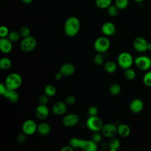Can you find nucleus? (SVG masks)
<instances>
[{
	"label": "nucleus",
	"instance_id": "nucleus-1",
	"mask_svg": "<svg viewBox=\"0 0 151 151\" xmlns=\"http://www.w3.org/2000/svg\"><path fill=\"white\" fill-rule=\"evenodd\" d=\"M80 29V21L76 17L71 16L68 17L64 25V31L68 37H73L76 36Z\"/></svg>",
	"mask_w": 151,
	"mask_h": 151
},
{
	"label": "nucleus",
	"instance_id": "nucleus-2",
	"mask_svg": "<svg viewBox=\"0 0 151 151\" xmlns=\"http://www.w3.org/2000/svg\"><path fill=\"white\" fill-rule=\"evenodd\" d=\"M22 77L21 76L15 73L9 74L5 80V84L8 89L17 90L22 84Z\"/></svg>",
	"mask_w": 151,
	"mask_h": 151
},
{
	"label": "nucleus",
	"instance_id": "nucleus-3",
	"mask_svg": "<svg viewBox=\"0 0 151 151\" xmlns=\"http://www.w3.org/2000/svg\"><path fill=\"white\" fill-rule=\"evenodd\" d=\"M134 62L132 55L127 52H121L117 57V63L123 69L130 68Z\"/></svg>",
	"mask_w": 151,
	"mask_h": 151
},
{
	"label": "nucleus",
	"instance_id": "nucleus-4",
	"mask_svg": "<svg viewBox=\"0 0 151 151\" xmlns=\"http://www.w3.org/2000/svg\"><path fill=\"white\" fill-rule=\"evenodd\" d=\"M110 45L109 38L106 37H100L97 38L94 43V48L99 53H104L106 52Z\"/></svg>",
	"mask_w": 151,
	"mask_h": 151
},
{
	"label": "nucleus",
	"instance_id": "nucleus-5",
	"mask_svg": "<svg viewBox=\"0 0 151 151\" xmlns=\"http://www.w3.org/2000/svg\"><path fill=\"white\" fill-rule=\"evenodd\" d=\"M37 46L35 38L31 35L25 37L20 43V48L24 52H29L33 51Z\"/></svg>",
	"mask_w": 151,
	"mask_h": 151
},
{
	"label": "nucleus",
	"instance_id": "nucleus-6",
	"mask_svg": "<svg viewBox=\"0 0 151 151\" xmlns=\"http://www.w3.org/2000/svg\"><path fill=\"white\" fill-rule=\"evenodd\" d=\"M86 124L87 127L92 132L101 130L103 126L101 119L97 116H89V117L86 120Z\"/></svg>",
	"mask_w": 151,
	"mask_h": 151
},
{
	"label": "nucleus",
	"instance_id": "nucleus-7",
	"mask_svg": "<svg viewBox=\"0 0 151 151\" xmlns=\"http://www.w3.org/2000/svg\"><path fill=\"white\" fill-rule=\"evenodd\" d=\"M136 66L140 70L145 71L151 67V59L146 55L137 57L134 60Z\"/></svg>",
	"mask_w": 151,
	"mask_h": 151
},
{
	"label": "nucleus",
	"instance_id": "nucleus-8",
	"mask_svg": "<svg viewBox=\"0 0 151 151\" xmlns=\"http://www.w3.org/2000/svg\"><path fill=\"white\" fill-rule=\"evenodd\" d=\"M103 136L107 138L113 137L117 133V127L111 123L103 124L101 130Z\"/></svg>",
	"mask_w": 151,
	"mask_h": 151
},
{
	"label": "nucleus",
	"instance_id": "nucleus-9",
	"mask_svg": "<svg viewBox=\"0 0 151 151\" xmlns=\"http://www.w3.org/2000/svg\"><path fill=\"white\" fill-rule=\"evenodd\" d=\"M22 130L27 135H32L37 131V125L35 121L28 119L25 121L22 124Z\"/></svg>",
	"mask_w": 151,
	"mask_h": 151
},
{
	"label": "nucleus",
	"instance_id": "nucleus-10",
	"mask_svg": "<svg viewBox=\"0 0 151 151\" xmlns=\"http://www.w3.org/2000/svg\"><path fill=\"white\" fill-rule=\"evenodd\" d=\"M79 122V117L75 113H70L65 115L63 120V125L67 127H71L78 124Z\"/></svg>",
	"mask_w": 151,
	"mask_h": 151
},
{
	"label": "nucleus",
	"instance_id": "nucleus-11",
	"mask_svg": "<svg viewBox=\"0 0 151 151\" xmlns=\"http://www.w3.org/2000/svg\"><path fill=\"white\" fill-rule=\"evenodd\" d=\"M147 41L145 38L142 37H136L133 42L134 48L138 52H143L147 50Z\"/></svg>",
	"mask_w": 151,
	"mask_h": 151
},
{
	"label": "nucleus",
	"instance_id": "nucleus-12",
	"mask_svg": "<svg viewBox=\"0 0 151 151\" xmlns=\"http://www.w3.org/2000/svg\"><path fill=\"white\" fill-rule=\"evenodd\" d=\"M49 115V109L47 105L39 104L35 109V116L40 120H44Z\"/></svg>",
	"mask_w": 151,
	"mask_h": 151
},
{
	"label": "nucleus",
	"instance_id": "nucleus-13",
	"mask_svg": "<svg viewBox=\"0 0 151 151\" xmlns=\"http://www.w3.org/2000/svg\"><path fill=\"white\" fill-rule=\"evenodd\" d=\"M67 111V104L63 101L55 102L52 106L53 114L57 116L64 114Z\"/></svg>",
	"mask_w": 151,
	"mask_h": 151
},
{
	"label": "nucleus",
	"instance_id": "nucleus-14",
	"mask_svg": "<svg viewBox=\"0 0 151 151\" xmlns=\"http://www.w3.org/2000/svg\"><path fill=\"white\" fill-rule=\"evenodd\" d=\"M0 50L4 54H8L12 50V42L8 38H1L0 40Z\"/></svg>",
	"mask_w": 151,
	"mask_h": 151
},
{
	"label": "nucleus",
	"instance_id": "nucleus-15",
	"mask_svg": "<svg viewBox=\"0 0 151 151\" xmlns=\"http://www.w3.org/2000/svg\"><path fill=\"white\" fill-rule=\"evenodd\" d=\"M75 71V66L70 63H64L60 68V72H61L64 76L67 77L73 75Z\"/></svg>",
	"mask_w": 151,
	"mask_h": 151
},
{
	"label": "nucleus",
	"instance_id": "nucleus-16",
	"mask_svg": "<svg viewBox=\"0 0 151 151\" xmlns=\"http://www.w3.org/2000/svg\"><path fill=\"white\" fill-rule=\"evenodd\" d=\"M129 108L133 113H140L143 108V103L139 99H133L130 103Z\"/></svg>",
	"mask_w": 151,
	"mask_h": 151
},
{
	"label": "nucleus",
	"instance_id": "nucleus-17",
	"mask_svg": "<svg viewBox=\"0 0 151 151\" xmlns=\"http://www.w3.org/2000/svg\"><path fill=\"white\" fill-rule=\"evenodd\" d=\"M101 31L104 35L106 36H110L114 34L116 31V27L113 23L107 22L102 25Z\"/></svg>",
	"mask_w": 151,
	"mask_h": 151
},
{
	"label": "nucleus",
	"instance_id": "nucleus-18",
	"mask_svg": "<svg viewBox=\"0 0 151 151\" xmlns=\"http://www.w3.org/2000/svg\"><path fill=\"white\" fill-rule=\"evenodd\" d=\"M3 96L12 103H16L19 101V96L15 90L7 89L6 91Z\"/></svg>",
	"mask_w": 151,
	"mask_h": 151
},
{
	"label": "nucleus",
	"instance_id": "nucleus-19",
	"mask_svg": "<svg viewBox=\"0 0 151 151\" xmlns=\"http://www.w3.org/2000/svg\"><path fill=\"white\" fill-rule=\"evenodd\" d=\"M117 133L123 137H127L130 133V128L126 124H120L117 126Z\"/></svg>",
	"mask_w": 151,
	"mask_h": 151
},
{
	"label": "nucleus",
	"instance_id": "nucleus-20",
	"mask_svg": "<svg viewBox=\"0 0 151 151\" xmlns=\"http://www.w3.org/2000/svg\"><path fill=\"white\" fill-rule=\"evenodd\" d=\"M51 127L50 126L45 122H42L40 123L37 126V132L41 135H47L51 132Z\"/></svg>",
	"mask_w": 151,
	"mask_h": 151
},
{
	"label": "nucleus",
	"instance_id": "nucleus-21",
	"mask_svg": "<svg viewBox=\"0 0 151 151\" xmlns=\"http://www.w3.org/2000/svg\"><path fill=\"white\" fill-rule=\"evenodd\" d=\"M97 144L93 140H84L82 149L85 151H96L97 150Z\"/></svg>",
	"mask_w": 151,
	"mask_h": 151
},
{
	"label": "nucleus",
	"instance_id": "nucleus-22",
	"mask_svg": "<svg viewBox=\"0 0 151 151\" xmlns=\"http://www.w3.org/2000/svg\"><path fill=\"white\" fill-rule=\"evenodd\" d=\"M84 139H78L77 137H73L70 139L68 144L74 149L77 148L82 149L84 144Z\"/></svg>",
	"mask_w": 151,
	"mask_h": 151
},
{
	"label": "nucleus",
	"instance_id": "nucleus-23",
	"mask_svg": "<svg viewBox=\"0 0 151 151\" xmlns=\"http://www.w3.org/2000/svg\"><path fill=\"white\" fill-rule=\"evenodd\" d=\"M12 65L11 60L7 57H2L0 59V68L3 70H7Z\"/></svg>",
	"mask_w": 151,
	"mask_h": 151
},
{
	"label": "nucleus",
	"instance_id": "nucleus-24",
	"mask_svg": "<svg viewBox=\"0 0 151 151\" xmlns=\"http://www.w3.org/2000/svg\"><path fill=\"white\" fill-rule=\"evenodd\" d=\"M104 68L107 73H113L117 70V65L113 61H107L104 63Z\"/></svg>",
	"mask_w": 151,
	"mask_h": 151
},
{
	"label": "nucleus",
	"instance_id": "nucleus-25",
	"mask_svg": "<svg viewBox=\"0 0 151 151\" xmlns=\"http://www.w3.org/2000/svg\"><path fill=\"white\" fill-rule=\"evenodd\" d=\"M120 145V143L119 139L113 137H111V139L110 140L108 144V146L110 151H116L119 148Z\"/></svg>",
	"mask_w": 151,
	"mask_h": 151
},
{
	"label": "nucleus",
	"instance_id": "nucleus-26",
	"mask_svg": "<svg viewBox=\"0 0 151 151\" xmlns=\"http://www.w3.org/2000/svg\"><path fill=\"white\" fill-rule=\"evenodd\" d=\"M109 93L111 95L113 96H116L119 94L121 91V87L120 85L117 83H113L110 85L109 89Z\"/></svg>",
	"mask_w": 151,
	"mask_h": 151
},
{
	"label": "nucleus",
	"instance_id": "nucleus-27",
	"mask_svg": "<svg viewBox=\"0 0 151 151\" xmlns=\"http://www.w3.org/2000/svg\"><path fill=\"white\" fill-rule=\"evenodd\" d=\"M57 92L56 87L52 84H48L44 88V94L48 97L54 96Z\"/></svg>",
	"mask_w": 151,
	"mask_h": 151
},
{
	"label": "nucleus",
	"instance_id": "nucleus-28",
	"mask_svg": "<svg viewBox=\"0 0 151 151\" xmlns=\"http://www.w3.org/2000/svg\"><path fill=\"white\" fill-rule=\"evenodd\" d=\"M96 6L100 9L107 8L111 3V0H95Z\"/></svg>",
	"mask_w": 151,
	"mask_h": 151
},
{
	"label": "nucleus",
	"instance_id": "nucleus-29",
	"mask_svg": "<svg viewBox=\"0 0 151 151\" xmlns=\"http://www.w3.org/2000/svg\"><path fill=\"white\" fill-rule=\"evenodd\" d=\"M124 76L127 80H132L136 77V72L134 71V70L130 68H129L125 70L124 72Z\"/></svg>",
	"mask_w": 151,
	"mask_h": 151
},
{
	"label": "nucleus",
	"instance_id": "nucleus-30",
	"mask_svg": "<svg viewBox=\"0 0 151 151\" xmlns=\"http://www.w3.org/2000/svg\"><path fill=\"white\" fill-rule=\"evenodd\" d=\"M20 34L19 32L17 31H11L9 32L8 35V38L11 41V42H17L19 40L20 38Z\"/></svg>",
	"mask_w": 151,
	"mask_h": 151
},
{
	"label": "nucleus",
	"instance_id": "nucleus-31",
	"mask_svg": "<svg viewBox=\"0 0 151 151\" xmlns=\"http://www.w3.org/2000/svg\"><path fill=\"white\" fill-rule=\"evenodd\" d=\"M129 4V0H116L115 5L119 9H124L127 8Z\"/></svg>",
	"mask_w": 151,
	"mask_h": 151
},
{
	"label": "nucleus",
	"instance_id": "nucleus-32",
	"mask_svg": "<svg viewBox=\"0 0 151 151\" xmlns=\"http://www.w3.org/2000/svg\"><path fill=\"white\" fill-rule=\"evenodd\" d=\"M107 9V12L110 16L114 17L118 15L119 9L116 5H110Z\"/></svg>",
	"mask_w": 151,
	"mask_h": 151
},
{
	"label": "nucleus",
	"instance_id": "nucleus-33",
	"mask_svg": "<svg viewBox=\"0 0 151 151\" xmlns=\"http://www.w3.org/2000/svg\"><path fill=\"white\" fill-rule=\"evenodd\" d=\"M104 56L103 53H97L94 57V62L97 65H101L104 63Z\"/></svg>",
	"mask_w": 151,
	"mask_h": 151
},
{
	"label": "nucleus",
	"instance_id": "nucleus-34",
	"mask_svg": "<svg viewBox=\"0 0 151 151\" xmlns=\"http://www.w3.org/2000/svg\"><path fill=\"white\" fill-rule=\"evenodd\" d=\"M30 32H31L30 29L27 26L21 27L19 30V33L20 35L23 38H25L30 35Z\"/></svg>",
	"mask_w": 151,
	"mask_h": 151
},
{
	"label": "nucleus",
	"instance_id": "nucleus-35",
	"mask_svg": "<svg viewBox=\"0 0 151 151\" xmlns=\"http://www.w3.org/2000/svg\"><path fill=\"white\" fill-rule=\"evenodd\" d=\"M99 131L97 132H93L91 134V140H93L96 143H98L102 140V133L99 132Z\"/></svg>",
	"mask_w": 151,
	"mask_h": 151
},
{
	"label": "nucleus",
	"instance_id": "nucleus-36",
	"mask_svg": "<svg viewBox=\"0 0 151 151\" xmlns=\"http://www.w3.org/2000/svg\"><path fill=\"white\" fill-rule=\"evenodd\" d=\"M144 84L147 87H151V71L147 72L143 78Z\"/></svg>",
	"mask_w": 151,
	"mask_h": 151
},
{
	"label": "nucleus",
	"instance_id": "nucleus-37",
	"mask_svg": "<svg viewBox=\"0 0 151 151\" xmlns=\"http://www.w3.org/2000/svg\"><path fill=\"white\" fill-rule=\"evenodd\" d=\"M76 101V97L73 95H69L66 97V98L65 99L64 102L67 104V105L71 106V105L74 104Z\"/></svg>",
	"mask_w": 151,
	"mask_h": 151
},
{
	"label": "nucleus",
	"instance_id": "nucleus-38",
	"mask_svg": "<svg viewBox=\"0 0 151 151\" xmlns=\"http://www.w3.org/2000/svg\"><path fill=\"white\" fill-rule=\"evenodd\" d=\"M87 113L89 116H96L98 114V109L96 106H90L88 109Z\"/></svg>",
	"mask_w": 151,
	"mask_h": 151
},
{
	"label": "nucleus",
	"instance_id": "nucleus-39",
	"mask_svg": "<svg viewBox=\"0 0 151 151\" xmlns=\"http://www.w3.org/2000/svg\"><path fill=\"white\" fill-rule=\"evenodd\" d=\"M8 28L5 26H1L0 28V37L1 38H5L6 36H8Z\"/></svg>",
	"mask_w": 151,
	"mask_h": 151
},
{
	"label": "nucleus",
	"instance_id": "nucleus-40",
	"mask_svg": "<svg viewBox=\"0 0 151 151\" xmlns=\"http://www.w3.org/2000/svg\"><path fill=\"white\" fill-rule=\"evenodd\" d=\"M38 102L40 104H44L47 105V104L48 102V96H47L46 94L41 95L38 98Z\"/></svg>",
	"mask_w": 151,
	"mask_h": 151
},
{
	"label": "nucleus",
	"instance_id": "nucleus-41",
	"mask_svg": "<svg viewBox=\"0 0 151 151\" xmlns=\"http://www.w3.org/2000/svg\"><path fill=\"white\" fill-rule=\"evenodd\" d=\"M26 135L27 134L23 132L19 133L17 136V141L20 143H23L26 140Z\"/></svg>",
	"mask_w": 151,
	"mask_h": 151
},
{
	"label": "nucleus",
	"instance_id": "nucleus-42",
	"mask_svg": "<svg viewBox=\"0 0 151 151\" xmlns=\"http://www.w3.org/2000/svg\"><path fill=\"white\" fill-rule=\"evenodd\" d=\"M7 89L8 88H6L5 84H3V83L0 84V94L1 95L3 96L5 93V92L6 91Z\"/></svg>",
	"mask_w": 151,
	"mask_h": 151
},
{
	"label": "nucleus",
	"instance_id": "nucleus-43",
	"mask_svg": "<svg viewBox=\"0 0 151 151\" xmlns=\"http://www.w3.org/2000/svg\"><path fill=\"white\" fill-rule=\"evenodd\" d=\"M74 150V148H73L70 145H67L63 146L62 148H61V151H73Z\"/></svg>",
	"mask_w": 151,
	"mask_h": 151
},
{
	"label": "nucleus",
	"instance_id": "nucleus-44",
	"mask_svg": "<svg viewBox=\"0 0 151 151\" xmlns=\"http://www.w3.org/2000/svg\"><path fill=\"white\" fill-rule=\"evenodd\" d=\"M63 77H64L63 74L60 71L58 73H57V74H55V78L58 81L61 80L63 78Z\"/></svg>",
	"mask_w": 151,
	"mask_h": 151
},
{
	"label": "nucleus",
	"instance_id": "nucleus-45",
	"mask_svg": "<svg viewBox=\"0 0 151 151\" xmlns=\"http://www.w3.org/2000/svg\"><path fill=\"white\" fill-rule=\"evenodd\" d=\"M33 0H21V1L25 4H29L32 2Z\"/></svg>",
	"mask_w": 151,
	"mask_h": 151
},
{
	"label": "nucleus",
	"instance_id": "nucleus-46",
	"mask_svg": "<svg viewBox=\"0 0 151 151\" xmlns=\"http://www.w3.org/2000/svg\"><path fill=\"white\" fill-rule=\"evenodd\" d=\"M147 50L151 51V42L148 43V45H147Z\"/></svg>",
	"mask_w": 151,
	"mask_h": 151
},
{
	"label": "nucleus",
	"instance_id": "nucleus-47",
	"mask_svg": "<svg viewBox=\"0 0 151 151\" xmlns=\"http://www.w3.org/2000/svg\"><path fill=\"white\" fill-rule=\"evenodd\" d=\"M134 1L136 2H142V1H143L144 0H133Z\"/></svg>",
	"mask_w": 151,
	"mask_h": 151
},
{
	"label": "nucleus",
	"instance_id": "nucleus-48",
	"mask_svg": "<svg viewBox=\"0 0 151 151\" xmlns=\"http://www.w3.org/2000/svg\"><path fill=\"white\" fill-rule=\"evenodd\" d=\"M0 1H2V0H0Z\"/></svg>",
	"mask_w": 151,
	"mask_h": 151
}]
</instances>
